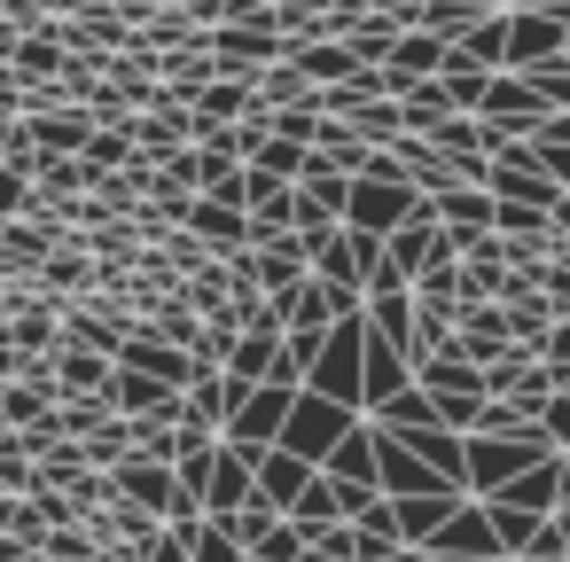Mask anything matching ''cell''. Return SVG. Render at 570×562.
Returning <instances> with one entry per match:
<instances>
[{
  "instance_id": "5",
  "label": "cell",
  "mask_w": 570,
  "mask_h": 562,
  "mask_svg": "<svg viewBox=\"0 0 570 562\" xmlns=\"http://www.w3.org/2000/svg\"><path fill=\"white\" fill-rule=\"evenodd\" d=\"M562 63H570V48H562Z\"/></svg>"
},
{
  "instance_id": "4",
  "label": "cell",
  "mask_w": 570,
  "mask_h": 562,
  "mask_svg": "<svg viewBox=\"0 0 570 562\" xmlns=\"http://www.w3.org/2000/svg\"><path fill=\"white\" fill-rule=\"evenodd\" d=\"M24 211H32V180L0 165V219H24Z\"/></svg>"
},
{
  "instance_id": "2",
  "label": "cell",
  "mask_w": 570,
  "mask_h": 562,
  "mask_svg": "<svg viewBox=\"0 0 570 562\" xmlns=\"http://www.w3.org/2000/svg\"><path fill=\"white\" fill-rule=\"evenodd\" d=\"M476 118H492V126H523V118H547V110H539V95H531L515 71H492L484 95H476Z\"/></svg>"
},
{
  "instance_id": "1",
  "label": "cell",
  "mask_w": 570,
  "mask_h": 562,
  "mask_svg": "<svg viewBox=\"0 0 570 562\" xmlns=\"http://www.w3.org/2000/svg\"><path fill=\"white\" fill-rule=\"evenodd\" d=\"M562 48H570V32L554 17H508V63L500 71H531V63L562 56Z\"/></svg>"
},
{
  "instance_id": "3",
  "label": "cell",
  "mask_w": 570,
  "mask_h": 562,
  "mask_svg": "<svg viewBox=\"0 0 570 562\" xmlns=\"http://www.w3.org/2000/svg\"><path fill=\"white\" fill-rule=\"evenodd\" d=\"M243 118H258V95H250L243 79H212V87L196 95V134H204V126H243Z\"/></svg>"
}]
</instances>
